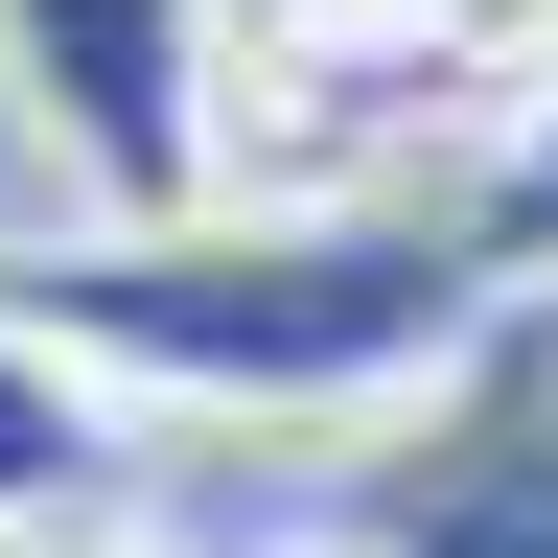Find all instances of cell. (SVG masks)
<instances>
[{
  "label": "cell",
  "mask_w": 558,
  "mask_h": 558,
  "mask_svg": "<svg viewBox=\"0 0 558 558\" xmlns=\"http://www.w3.org/2000/svg\"><path fill=\"white\" fill-rule=\"evenodd\" d=\"M512 256L396 186H209V209H70V233H0V326H47L94 396L140 418H396L442 396Z\"/></svg>",
  "instance_id": "6da1fadb"
},
{
  "label": "cell",
  "mask_w": 558,
  "mask_h": 558,
  "mask_svg": "<svg viewBox=\"0 0 558 558\" xmlns=\"http://www.w3.org/2000/svg\"><path fill=\"white\" fill-rule=\"evenodd\" d=\"M418 24H442V70L488 94V140H512V94L558 70V0H418Z\"/></svg>",
  "instance_id": "8992f818"
},
{
  "label": "cell",
  "mask_w": 558,
  "mask_h": 558,
  "mask_svg": "<svg viewBox=\"0 0 558 558\" xmlns=\"http://www.w3.org/2000/svg\"><path fill=\"white\" fill-rule=\"evenodd\" d=\"M0 94L70 163V209H209L233 186V47H209V0H0Z\"/></svg>",
  "instance_id": "7a4b0ae2"
},
{
  "label": "cell",
  "mask_w": 558,
  "mask_h": 558,
  "mask_svg": "<svg viewBox=\"0 0 558 558\" xmlns=\"http://www.w3.org/2000/svg\"><path fill=\"white\" fill-rule=\"evenodd\" d=\"M349 558H558V303H488L465 373L373 418Z\"/></svg>",
  "instance_id": "3957f363"
},
{
  "label": "cell",
  "mask_w": 558,
  "mask_h": 558,
  "mask_svg": "<svg viewBox=\"0 0 558 558\" xmlns=\"http://www.w3.org/2000/svg\"><path fill=\"white\" fill-rule=\"evenodd\" d=\"M465 233L512 256V303H558V70L512 94V140H488V163H465Z\"/></svg>",
  "instance_id": "5b68a950"
},
{
  "label": "cell",
  "mask_w": 558,
  "mask_h": 558,
  "mask_svg": "<svg viewBox=\"0 0 558 558\" xmlns=\"http://www.w3.org/2000/svg\"><path fill=\"white\" fill-rule=\"evenodd\" d=\"M117 465H140V396H94L47 326H0V558L117 535Z\"/></svg>",
  "instance_id": "277c9868"
}]
</instances>
